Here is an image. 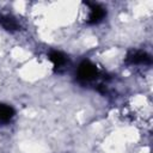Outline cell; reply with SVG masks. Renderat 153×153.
<instances>
[{
	"mask_svg": "<svg viewBox=\"0 0 153 153\" xmlns=\"http://www.w3.org/2000/svg\"><path fill=\"white\" fill-rule=\"evenodd\" d=\"M97 75H98V71L94 65H92L90 62H82L79 66L78 76L82 81H92L97 78Z\"/></svg>",
	"mask_w": 153,
	"mask_h": 153,
	"instance_id": "2",
	"label": "cell"
},
{
	"mask_svg": "<svg viewBox=\"0 0 153 153\" xmlns=\"http://www.w3.org/2000/svg\"><path fill=\"white\" fill-rule=\"evenodd\" d=\"M49 59H50L53 66H54L55 68H57V69L62 68V67L66 65V62H67L66 56H65L63 54H61L60 51H51L50 55H49Z\"/></svg>",
	"mask_w": 153,
	"mask_h": 153,
	"instance_id": "6",
	"label": "cell"
},
{
	"mask_svg": "<svg viewBox=\"0 0 153 153\" xmlns=\"http://www.w3.org/2000/svg\"><path fill=\"white\" fill-rule=\"evenodd\" d=\"M0 24L4 29H6L8 31H17L18 27H19V24H18L17 19L11 17V16H2L0 18Z\"/></svg>",
	"mask_w": 153,
	"mask_h": 153,
	"instance_id": "5",
	"label": "cell"
},
{
	"mask_svg": "<svg viewBox=\"0 0 153 153\" xmlns=\"http://www.w3.org/2000/svg\"><path fill=\"white\" fill-rule=\"evenodd\" d=\"M86 6V10H85V22L87 24H97L99 23L104 16H105V10L99 6L98 4H91V2H87V4H84Z\"/></svg>",
	"mask_w": 153,
	"mask_h": 153,
	"instance_id": "1",
	"label": "cell"
},
{
	"mask_svg": "<svg viewBox=\"0 0 153 153\" xmlns=\"http://www.w3.org/2000/svg\"><path fill=\"white\" fill-rule=\"evenodd\" d=\"M13 116H14V111L10 105L0 104V126L8 123Z\"/></svg>",
	"mask_w": 153,
	"mask_h": 153,
	"instance_id": "4",
	"label": "cell"
},
{
	"mask_svg": "<svg viewBox=\"0 0 153 153\" xmlns=\"http://www.w3.org/2000/svg\"><path fill=\"white\" fill-rule=\"evenodd\" d=\"M127 59L131 65H143V63H149L151 61L149 55H147L145 51H141V50L131 51Z\"/></svg>",
	"mask_w": 153,
	"mask_h": 153,
	"instance_id": "3",
	"label": "cell"
}]
</instances>
